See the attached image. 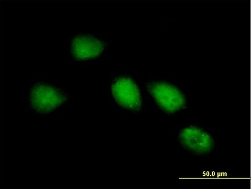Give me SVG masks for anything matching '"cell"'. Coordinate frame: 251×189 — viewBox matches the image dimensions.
I'll return each instance as SVG.
<instances>
[{"mask_svg":"<svg viewBox=\"0 0 251 189\" xmlns=\"http://www.w3.org/2000/svg\"><path fill=\"white\" fill-rule=\"evenodd\" d=\"M113 96L117 103L122 108L131 112L141 110L142 98L138 87L129 77L121 76L113 82Z\"/></svg>","mask_w":251,"mask_h":189,"instance_id":"3","label":"cell"},{"mask_svg":"<svg viewBox=\"0 0 251 189\" xmlns=\"http://www.w3.org/2000/svg\"><path fill=\"white\" fill-rule=\"evenodd\" d=\"M102 49L100 41L92 35H79L73 41L71 52L78 59L88 60L98 56Z\"/></svg>","mask_w":251,"mask_h":189,"instance_id":"5","label":"cell"},{"mask_svg":"<svg viewBox=\"0 0 251 189\" xmlns=\"http://www.w3.org/2000/svg\"><path fill=\"white\" fill-rule=\"evenodd\" d=\"M179 141L183 148L197 156L208 155L215 149L213 136L205 129L190 125L180 130Z\"/></svg>","mask_w":251,"mask_h":189,"instance_id":"2","label":"cell"},{"mask_svg":"<svg viewBox=\"0 0 251 189\" xmlns=\"http://www.w3.org/2000/svg\"><path fill=\"white\" fill-rule=\"evenodd\" d=\"M148 91L165 113L174 114L186 107V96L172 84L164 82H153L148 86Z\"/></svg>","mask_w":251,"mask_h":189,"instance_id":"1","label":"cell"},{"mask_svg":"<svg viewBox=\"0 0 251 189\" xmlns=\"http://www.w3.org/2000/svg\"><path fill=\"white\" fill-rule=\"evenodd\" d=\"M30 100L35 110L48 113L55 110L63 101L61 93L46 84L37 85L31 92Z\"/></svg>","mask_w":251,"mask_h":189,"instance_id":"4","label":"cell"}]
</instances>
